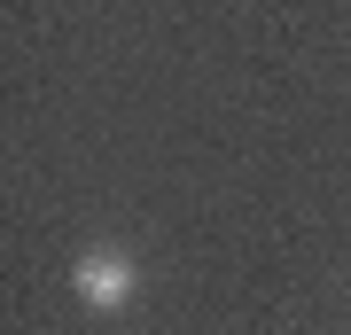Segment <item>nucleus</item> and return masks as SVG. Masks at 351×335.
I'll use <instances>...</instances> for the list:
<instances>
[{"instance_id":"obj_1","label":"nucleus","mask_w":351,"mask_h":335,"mask_svg":"<svg viewBox=\"0 0 351 335\" xmlns=\"http://www.w3.org/2000/svg\"><path fill=\"white\" fill-rule=\"evenodd\" d=\"M71 288H78V304H94V312H117L141 288V273H133V258H117V249H94V258H78V273H71Z\"/></svg>"}]
</instances>
